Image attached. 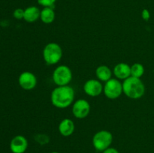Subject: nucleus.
<instances>
[{"label":"nucleus","mask_w":154,"mask_h":153,"mask_svg":"<svg viewBox=\"0 0 154 153\" xmlns=\"http://www.w3.org/2000/svg\"><path fill=\"white\" fill-rule=\"evenodd\" d=\"M75 92L69 85L57 86L51 94V104L59 109H66L74 103Z\"/></svg>","instance_id":"1"},{"label":"nucleus","mask_w":154,"mask_h":153,"mask_svg":"<svg viewBox=\"0 0 154 153\" xmlns=\"http://www.w3.org/2000/svg\"><path fill=\"white\" fill-rule=\"evenodd\" d=\"M123 92L131 99H139L145 93V86L140 78L129 76L123 82Z\"/></svg>","instance_id":"2"},{"label":"nucleus","mask_w":154,"mask_h":153,"mask_svg":"<svg viewBox=\"0 0 154 153\" xmlns=\"http://www.w3.org/2000/svg\"><path fill=\"white\" fill-rule=\"evenodd\" d=\"M42 56L48 65H54L61 60L63 57V49L57 43L51 42L44 47Z\"/></svg>","instance_id":"3"},{"label":"nucleus","mask_w":154,"mask_h":153,"mask_svg":"<svg viewBox=\"0 0 154 153\" xmlns=\"http://www.w3.org/2000/svg\"><path fill=\"white\" fill-rule=\"evenodd\" d=\"M52 79L57 86L69 85L72 80V70L66 64H60L54 69Z\"/></svg>","instance_id":"4"},{"label":"nucleus","mask_w":154,"mask_h":153,"mask_svg":"<svg viewBox=\"0 0 154 153\" xmlns=\"http://www.w3.org/2000/svg\"><path fill=\"white\" fill-rule=\"evenodd\" d=\"M113 142V135L109 130H101L96 132L93 136L92 142L95 149L98 152H103L111 146Z\"/></svg>","instance_id":"5"},{"label":"nucleus","mask_w":154,"mask_h":153,"mask_svg":"<svg viewBox=\"0 0 154 153\" xmlns=\"http://www.w3.org/2000/svg\"><path fill=\"white\" fill-rule=\"evenodd\" d=\"M103 93L105 97L111 100L118 98L123 92V82L117 78H111L105 82L103 87Z\"/></svg>","instance_id":"6"},{"label":"nucleus","mask_w":154,"mask_h":153,"mask_svg":"<svg viewBox=\"0 0 154 153\" xmlns=\"http://www.w3.org/2000/svg\"><path fill=\"white\" fill-rule=\"evenodd\" d=\"M72 114L79 119L86 118L90 112V104L85 99H78L72 104Z\"/></svg>","instance_id":"7"},{"label":"nucleus","mask_w":154,"mask_h":153,"mask_svg":"<svg viewBox=\"0 0 154 153\" xmlns=\"http://www.w3.org/2000/svg\"><path fill=\"white\" fill-rule=\"evenodd\" d=\"M102 82L98 79H90L84 84V91L90 97H98L103 92Z\"/></svg>","instance_id":"8"},{"label":"nucleus","mask_w":154,"mask_h":153,"mask_svg":"<svg viewBox=\"0 0 154 153\" xmlns=\"http://www.w3.org/2000/svg\"><path fill=\"white\" fill-rule=\"evenodd\" d=\"M18 83L23 90L30 91L35 88L37 85V77L30 71H23L18 77Z\"/></svg>","instance_id":"9"},{"label":"nucleus","mask_w":154,"mask_h":153,"mask_svg":"<svg viewBox=\"0 0 154 153\" xmlns=\"http://www.w3.org/2000/svg\"><path fill=\"white\" fill-rule=\"evenodd\" d=\"M28 140L23 135H17L10 142V149L13 153H24L28 148Z\"/></svg>","instance_id":"10"},{"label":"nucleus","mask_w":154,"mask_h":153,"mask_svg":"<svg viewBox=\"0 0 154 153\" xmlns=\"http://www.w3.org/2000/svg\"><path fill=\"white\" fill-rule=\"evenodd\" d=\"M113 74L115 78L124 80L131 76V66L125 62L118 63L114 67Z\"/></svg>","instance_id":"11"},{"label":"nucleus","mask_w":154,"mask_h":153,"mask_svg":"<svg viewBox=\"0 0 154 153\" xmlns=\"http://www.w3.org/2000/svg\"><path fill=\"white\" fill-rule=\"evenodd\" d=\"M75 129V123H74V122L72 119L69 118H63L60 122L58 126V130L60 134L62 136H66V137L73 134Z\"/></svg>","instance_id":"12"},{"label":"nucleus","mask_w":154,"mask_h":153,"mask_svg":"<svg viewBox=\"0 0 154 153\" xmlns=\"http://www.w3.org/2000/svg\"><path fill=\"white\" fill-rule=\"evenodd\" d=\"M41 10L36 6H29L24 9L23 20L27 22L32 23L40 19Z\"/></svg>","instance_id":"13"},{"label":"nucleus","mask_w":154,"mask_h":153,"mask_svg":"<svg viewBox=\"0 0 154 153\" xmlns=\"http://www.w3.org/2000/svg\"><path fill=\"white\" fill-rule=\"evenodd\" d=\"M113 71L109 67L105 64H102L96 69V76L101 82H107L112 78Z\"/></svg>","instance_id":"14"},{"label":"nucleus","mask_w":154,"mask_h":153,"mask_svg":"<svg viewBox=\"0 0 154 153\" xmlns=\"http://www.w3.org/2000/svg\"><path fill=\"white\" fill-rule=\"evenodd\" d=\"M56 14L52 7H45L41 10L40 20L45 24H51L55 20Z\"/></svg>","instance_id":"15"},{"label":"nucleus","mask_w":154,"mask_h":153,"mask_svg":"<svg viewBox=\"0 0 154 153\" xmlns=\"http://www.w3.org/2000/svg\"><path fill=\"white\" fill-rule=\"evenodd\" d=\"M144 67L141 63H134L131 65V76L136 78H140L144 75Z\"/></svg>","instance_id":"16"},{"label":"nucleus","mask_w":154,"mask_h":153,"mask_svg":"<svg viewBox=\"0 0 154 153\" xmlns=\"http://www.w3.org/2000/svg\"><path fill=\"white\" fill-rule=\"evenodd\" d=\"M38 3L40 5H42V7H52L55 2H57V0H37Z\"/></svg>","instance_id":"17"},{"label":"nucleus","mask_w":154,"mask_h":153,"mask_svg":"<svg viewBox=\"0 0 154 153\" xmlns=\"http://www.w3.org/2000/svg\"><path fill=\"white\" fill-rule=\"evenodd\" d=\"M13 16H14V17L17 20L23 19L24 9H22V8L15 9L14 11V13H13Z\"/></svg>","instance_id":"18"},{"label":"nucleus","mask_w":154,"mask_h":153,"mask_svg":"<svg viewBox=\"0 0 154 153\" xmlns=\"http://www.w3.org/2000/svg\"><path fill=\"white\" fill-rule=\"evenodd\" d=\"M141 17H142V19L144 20L148 21L149 19L150 18V11H149L147 9H144V10H142V12H141Z\"/></svg>","instance_id":"19"},{"label":"nucleus","mask_w":154,"mask_h":153,"mask_svg":"<svg viewBox=\"0 0 154 153\" xmlns=\"http://www.w3.org/2000/svg\"><path fill=\"white\" fill-rule=\"evenodd\" d=\"M38 136V137H37V141L40 144L48 143V141L44 140V138H46L47 136H47V135H44V134H40V135H38V136Z\"/></svg>","instance_id":"20"},{"label":"nucleus","mask_w":154,"mask_h":153,"mask_svg":"<svg viewBox=\"0 0 154 153\" xmlns=\"http://www.w3.org/2000/svg\"><path fill=\"white\" fill-rule=\"evenodd\" d=\"M102 153H120V152L116 148H114V147H108V148H106L105 150H104L102 152Z\"/></svg>","instance_id":"21"},{"label":"nucleus","mask_w":154,"mask_h":153,"mask_svg":"<svg viewBox=\"0 0 154 153\" xmlns=\"http://www.w3.org/2000/svg\"><path fill=\"white\" fill-rule=\"evenodd\" d=\"M51 153H60V152H52Z\"/></svg>","instance_id":"22"}]
</instances>
